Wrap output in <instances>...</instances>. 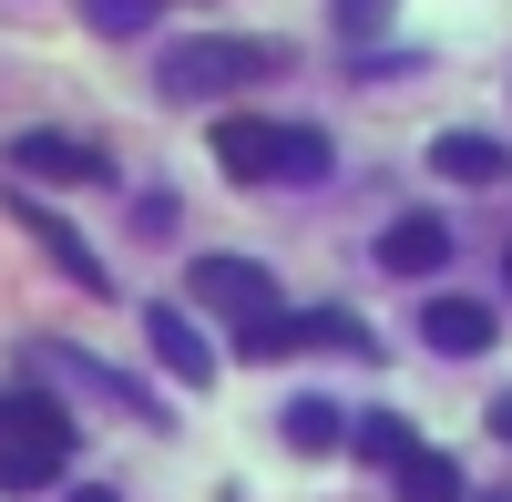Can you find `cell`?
Instances as JSON below:
<instances>
[{"label": "cell", "instance_id": "obj_6", "mask_svg": "<svg viewBox=\"0 0 512 502\" xmlns=\"http://www.w3.org/2000/svg\"><path fill=\"white\" fill-rule=\"evenodd\" d=\"M11 175H21V185H31V175H41V185H103V154L72 144V134H21V144H11Z\"/></svg>", "mask_w": 512, "mask_h": 502}, {"label": "cell", "instance_id": "obj_16", "mask_svg": "<svg viewBox=\"0 0 512 502\" xmlns=\"http://www.w3.org/2000/svg\"><path fill=\"white\" fill-rule=\"evenodd\" d=\"M287 441L297 451H338V410L328 400H287Z\"/></svg>", "mask_w": 512, "mask_h": 502}, {"label": "cell", "instance_id": "obj_8", "mask_svg": "<svg viewBox=\"0 0 512 502\" xmlns=\"http://www.w3.org/2000/svg\"><path fill=\"white\" fill-rule=\"evenodd\" d=\"M144 339H154V359L175 369V380H195V390L216 380V339H205L185 308H144Z\"/></svg>", "mask_w": 512, "mask_h": 502}, {"label": "cell", "instance_id": "obj_20", "mask_svg": "<svg viewBox=\"0 0 512 502\" xmlns=\"http://www.w3.org/2000/svg\"><path fill=\"white\" fill-rule=\"evenodd\" d=\"M502 287H512V257H502Z\"/></svg>", "mask_w": 512, "mask_h": 502}, {"label": "cell", "instance_id": "obj_9", "mask_svg": "<svg viewBox=\"0 0 512 502\" xmlns=\"http://www.w3.org/2000/svg\"><path fill=\"white\" fill-rule=\"evenodd\" d=\"M379 267H390V277H431V267H451V226H441V216H400L390 236H379Z\"/></svg>", "mask_w": 512, "mask_h": 502}, {"label": "cell", "instance_id": "obj_12", "mask_svg": "<svg viewBox=\"0 0 512 502\" xmlns=\"http://www.w3.org/2000/svg\"><path fill=\"white\" fill-rule=\"evenodd\" d=\"M236 349H246V359H287V349H308V318L256 308V318H236Z\"/></svg>", "mask_w": 512, "mask_h": 502}, {"label": "cell", "instance_id": "obj_7", "mask_svg": "<svg viewBox=\"0 0 512 502\" xmlns=\"http://www.w3.org/2000/svg\"><path fill=\"white\" fill-rule=\"evenodd\" d=\"M420 339H431L441 359H482V349L502 339V318H492L482 298H431V308H420Z\"/></svg>", "mask_w": 512, "mask_h": 502}, {"label": "cell", "instance_id": "obj_11", "mask_svg": "<svg viewBox=\"0 0 512 502\" xmlns=\"http://www.w3.org/2000/svg\"><path fill=\"white\" fill-rule=\"evenodd\" d=\"M400 502H472V482H461L451 451H410L400 462Z\"/></svg>", "mask_w": 512, "mask_h": 502}, {"label": "cell", "instance_id": "obj_19", "mask_svg": "<svg viewBox=\"0 0 512 502\" xmlns=\"http://www.w3.org/2000/svg\"><path fill=\"white\" fill-rule=\"evenodd\" d=\"M492 431H502V441H512V390H502V400H492Z\"/></svg>", "mask_w": 512, "mask_h": 502}, {"label": "cell", "instance_id": "obj_14", "mask_svg": "<svg viewBox=\"0 0 512 502\" xmlns=\"http://www.w3.org/2000/svg\"><path fill=\"white\" fill-rule=\"evenodd\" d=\"M308 349H349V359H379V339L349 318V308H308Z\"/></svg>", "mask_w": 512, "mask_h": 502}, {"label": "cell", "instance_id": "obj_5", "mask_svg": "<svg viewBox=\"0 0 512 502\" xmlns=\"http://www.w3.org/2000/svg\"><path fill=\"white\" fill-rule=\"evenodd\" d=\"M11 216H21V236H31V246H41V257H52V267H62L72 287H93V298H103V257H93V246H82V236H72V226L52 216V205H31V195H11Z\"/></svg>", "mask_w": 512, "mask_h": 502}, {"label": "cell", "instance_id": "obj_15", "mask_svg": "<svg viewBox=\"0 0 512 502\" xmlns=\"http://www.w3.org/2000/svg\"><path fill=\"white\" fill-rule=\"evenodd\" d=\"M154 11H164V0H82V21H93L103 41H134V31H154Z\"/></svg>", "mask_w": 512, "mask_h": 502}, {"label": "cell", "instance_id": "obj_2", "mask_svg": "<svg viewBox=\"0 0 512 502\" xmlns=\"http://www.w3.org/2000/svg\"><path fill=\"white\" fill-rule=\"evenodd\" d=\"M256 72H277V52L267 41H175L164 52V103H216V93H236V82H256Z\"/></svg>", "mask_w": 512, "mask_h": 502}, {"label": "cell", "instance_id": "obj_4", "mask_svg": "<svg viewBox=\"0 0 512 502\" xmlns=\"http://www.w3.org/2000/svg\"><path fill=\"white\" fill-rule=\"evenodd\" d=\"M195 308H226V318H256V308H277V277L256 267V257H195Z\"/></svg>", "mask_w": 512, "mask_h": 502}, {"label": "cell", "instance_id": "obj_13", "mask_svg": "<svg viewBox=\"0 0 512 502\" xmlns=\"http://www.w3.org/2000/svg\"><path fill=\"white\" fill-rule=\"evenodd\" d=\"M349 451H359V462H390V472H400L420 441H410V421H400V410H369V421L349 431Z\"/></svg>", "mask_w": 512, "mask_h": 502}, {"label": "cell", "instance_id": "obj_3", "mask_svg": "<svg viewBox=\"0 0 512 502\" xmlns=\"http://www.w3.org/2000/svg\"><path fill=\"white\" fill-rule=\"evenodd\" d=\"M0 451H31V462H72V410L52 390H0Z\"/></svg>", "mask_w": 512, "mask_h": 502}, {"label": "cell", "instance_id": "obj_18", "mask_svg": "<svg viewBox=\"0 0 512 502\" xmlns=\"http://www.w3.org/2000/svg\"><path fill=\"white\" fill-rule=\"evenodd\" d=\"M62 502H123V492H113V482H72Z\"/></svg>", "mask_w": 512, "mask_h": 502}, {"label": "cell", "instance_id": "obj_1", "mask_svg": "<svg viewBox=\"0 0 512 502\" xmlns=\"http://www.w3.org/2000/svg\"><path fill=\"white\" fill-rule=\"evenodd\" d=\"M216 164H226L236 185H318V175H328V134H308V123L226 113V123H216Z\"/></svg>", "mask_w": 512, "mask_h": 502}, {"label": "cell", "instance_id": "obj_17", "mask_svg": "<svg viewBox=\"0 0 512 502\" xmlns=\"http://www.w3.org/2000/svg\"><path fill=\"white\" fill-rule=\"evenodd\" d=\"M328 11H338V31H390L400 0H328Z\"/></svg>", "mask_w": 512, "mask_h": 502}, {"label": "cell", "instance_id": "obj_10", "mask_svg": "<svg viewBox=\"0 0 512 502\" xmlns=\"http://www.w3.org/2000/svg\"><path fill=\"white\" fill-rule=\"evenodd\" d=\"M431 175H451V185H492V175H502V144H492V134H441V144H431Z\"/></svg>", "mask_w": 512, "mask_h": 502}]
</instances>
